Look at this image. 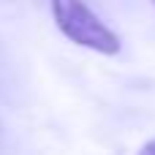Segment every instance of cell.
Returning <instances> with one entry per match:
<instances>
[{
    "mask_svg": "<svg viewBox=\"0 0 155 155\" xmlns=\"http://www.w3.org/2000/svg\"><path fill=\"white\" fill-rule=\"evenodd\" d=\"M52 16L57 30L74 41L76 46L93 49L98 54H117L120 52V38L117 33L101 22V16L84 3V0H49Z\"/></svg>",
    "mask_w": 155,
    "mask_h": 155,
    "instance_id": "cell-1",
    "label": "cell"
},
{
    "mask_svg": "<svg viewBox=\"0 0 155 155\" xmlns=\"http://www.w3.org/2000/svg\"><path fill=\"white\" fill-rule=\"evenodd\" d=\"M139 155H155V142H147V144L139 150Z\"/></svg>",
    "mask_w": 155,
    "mask_h": 155,
    "instance_id": "cell-2",
    "label": "cell"
},
{
    "mask_svg": "<svg viewBox=\"0 0 155 155\" xmlns=\"http://www.w3.org/2000/svg\"><path fill=\"white\" fill-rule=\"evenodd\" d=\"M153 5H155V0H153Z\"/></svg>",
    "mask_w": 155,
    "mask_h": 155,
    "instance_id": "cell-3",
    "label": "cell"
}]
</instances>
